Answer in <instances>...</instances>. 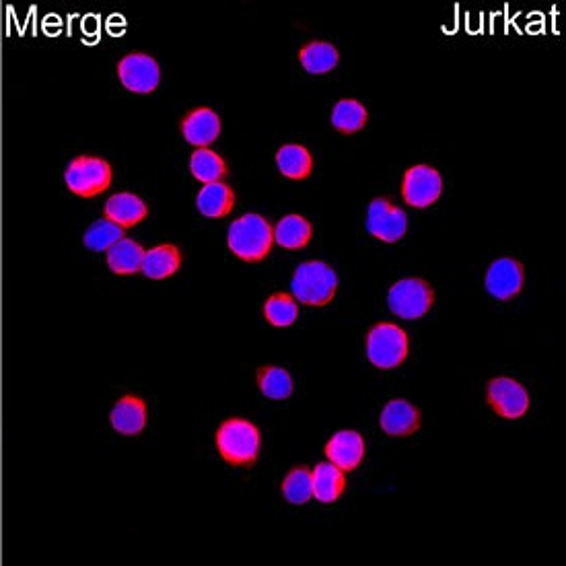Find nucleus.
<instances>
[{"label": "nucleus", "instance_id": "obj_1", "mask_svg": "<svg viewBox=\"0 0 566 566\" xmlns=\"http://www.w3.org/2000/svg\"><path fill=\"white\" fill-rule=\"evenodd\" d=\"M229 250L247 264H260L270 256L274 245V227L256 212L235 219L227 231Z\"/></svg>", "mask_w": 566, "mask_h": 566}, {"label": "nucleus", "instance_id": "obj_2", "mask_svg": "<svg viewBox=\"0 0 566 566\" xmlns=\"http://www.w3.org/2000/svg\"><path fill=\"white\" fill-rule=\"evenodd\" d=\"M217 449L227 464L235 468H252L262 449L260 429L245 418H229L217 431Z\"/></svg>", "mask_w": 566, "mask_h": 566}, {"label": "nucleus", "instance_id": "obj_3", "mask_svg": "<svg viewBox=\"0 0 566 566\" xmlns=\"http://www.w3.org/2000/svg\"><path fill=\"white\" fill-rule=\"evenodd\" d=\"M291 291L297 301L309 307H326L336 297L338 274L322 260L303 262L293 274Z\"/></svg>", "mask_w": 566, "mask_h": 566}, {"label": "nucleus", "instance_id": "obj_4", "mask_svg": "<svg viewBox=\"0 0 566 566\" xmlns=\"http://www.w3.org/2000/svg\"><path fill=\"white\" fill-rule=\"evenodd\" d=\"M114 180L112 165L93 155H79L68 163L64 171V182L68 190L79 198H95L108 192Z\"/></svg>", "mask_w": 566, "mask_h": 566}, {"label": "nucleus", "instance_id": "obj_5", "mask_svg": "<svg viewBox=\"0 0 566 566\" xmlns=\"http://www.w3.org/2000/svg\"><path fill=\"white\" fill-rule=\"evenodd\" d=\"M410 352L408 334L389 322H381L373 326L367 334V359L373 367L381 371H389L400 367Z\"/></svg>", "mask_w": 566, "mask_h": 566}, {"label": "nucleus", "instance_id": "obj_6", "mask_svg": "<svg viewBox=\"0 0 566 566\" xmlns=\"http://www.w3.org/2000/svg\"><path fill=\"white\" fill-rule=\"evenodd\" d=\"M435 305V291L424 278H402L387 291V307L402 320H420Z\"/></svg>", "mask_w": 566, "mask_h": 566}, {"label": "nucleus", "instance_id": "obj_7", "mask_svg": "<svg viewBox=\"0 0 566 566\" xmlns=\"http://www.w3.org/2000/svg\"><path fill=\"white\" fill-rule=\"evenodd\" d=\"M118 77L124 89L138 95H149L161 83V66L149 54L130 52L118 62Z\"/></svg>", "mask_w": 566, "mask_h": 566}, {"label": "nucleus", "instance_id": "obj_8", "mask_svg": "<svg viewBox=\"0 0 566 566\" xmlns=\"http://www.w3.org/2000/svg\"><path fill=\"white\" fill-rule=\"evenodd\" d=\"M367 231L383 243H398L408 231L406 212L400 206L392 204V200L379 196L369 204Z\"/></svg>", "mask_w": 566, "mask_h": 566}, {"label": "nucleus", "instance_id": "obj_9", "mask_svg": "<svg viewBox=\"0 0 566 566\" xmlns=\"http://www.w3.org/2000/svg\"><path fill=\"white\" fill-rule=\"evenodd\" d=\"M486 402L505 420H519L529 410L527 389L511 377H494L486 385Z\"/></svg>", "mask_w": 566, "mask_h": 566}, {"label": "nucleus", "instance_id": "obj_10", "mask_svg": "<svg viewBox=\"0 0 566 566\" xmlns=\"http://www.w3.org/2000/svg\"><path fill=\"white\" fill-rule=\"evenodd\" d=\"M443 194L441 173L431 165H414L404 173L402 198L408 206L429 208Z\"/></svg>", "mask_w": 566, "mask_h": 566}, {"label": "nucleus", "instance_id": "obj_11", "mask_svg": "<svg viewBox=\"0 0 566 566\" xmlns=\"http://www.w3.org/2000/svg\"><path fill=\"white\" fill-rule=\"evenodd\" d=\"M525 282V268L515 258H499L494 260L488 270L484 285L490 297L497 301H511L515 299Z\"/></svg>", "mask_w": 566, "mask_h": 566}, {"label": "nucleus", "instance_id": "obj_12", "mask_svg": "<svg viewBox=\"0 0 566 566\" xmlns=\"http://www.w3.org/2000/svg\"><path fill=\"white\" fill-rule=\"evenodd\" d=\"M186 143L196 149H208L221 136V118L210 108L188 112L180 124Z\"/></svg>", "mask_w": 566, "mask_h": 566}, {"label": "nucleus", "instance_id": "obj_13", "mask_svg": "<svg viewBox=\"0 0 566 566\" xmlns=\"http://www.w3.org/2000/svg\"><path fill=\"white\" fill-rule=\"evenodd\" d=\"M326 457L342 472H355L365 459V439L357 431H338L326 443Z\"/></svg>", "mask_w": 566, "mask_h": 566}, {"label": "nucleus", "instance_id": "obj_14", "mask_svg": "<svg viewBox=\"0 0 566 566\" xmlns=\"http://www.w3.org/2000/svg\"><path fill=\"white\" fill-rule=\"evenodd\" d=\"M147 418H149V410L145 400L132 394L122 396L110 412V424L116 433L124 437H136L143 433L147 427Z\"/></svg>", "mask_w": 566, "mask_h": 566}, {"label": "nucleus", "instance_id": "obj_15", "mask_svg": "<svg viewBox=\"0 0 566 566\" xmlns=\"http://www.w3.org/2000/svg\"><path fill=\"white\" fill-rule=\"evenodd\" d=\"M147 217H149L147 202L132 192L114 194L103 206V219L112 221L120 229H132L143 223Z\"/></svg>", "mask_w": 566, "mask_h": 566}, {"label": "nucleus", "instance_id": "obj_16", "mask_svg": "<svg viewBox=\"0 0 566 566\" xmlns=\"http://www.w3.org/2000/svg\"><path fill=\"white\" fill-rule=\"evenodd\" d=\"M379 424L389 437H410L420 429V410L406 400H392L381 410Z\"/></svg>", "mask_w": 566, "mask_h": 566}, {"label": "nucleus", "instance_id": "obj_17", "mask_svg": "<svg viewBox=\"0 0 566 566\" xmlns=\"http://www.w3.org/2000/svg\"><path fill=\"white\" fill-rule=\"evenodd\" d=\"M196 208L206 219H225L235 208V192L225 182L206 184L196 196Z\"/></svg>", "mask_w": 566, "mask_h": 566}, {"label": "nucleus", "instance_id": "obj_18", "mask_svg": "<svg viewBox=\"0 0 566 566\" xmlns=\"http://www.w3.org/2000/svg\"><path fill=\"white\" fill-rule=\"evenodd\" d=\"M180 268H182L180 247L173 243H161L145 252L143 268H140V272L151 280H165L178 272Z\"/></svg>", "mask_w": 566, "mask_h": 566}, {"label": "nucleus", "instance_id": "obj_19", "mask_svg": "<svg viewBox=\"0 0 566 566\" xmlns=\"http://www.w3.org/2000/svg\"><path fill=\"white\" fill-rule=\"evenodd\" d=\"M311 484H313V499L324 505H332L346 490V472H342L332 462L317 464L311 474Z\"/></svg>", "mask_w": 566, "mask_h": 566}, {"label": "nucleus", "instance_id": "obj_20", "mask_svg": "<svg viewBox=\"0 0 566 566\" xmlns=\"http://www.w3.org/2000/svg\"><path fill=\"white\" fill-rule=\"evenodd\" d=\"M311 237H313V225L301 215H287L274 227V243L285 247L289 252L303 250V247L309 245Z\"/></svg>", "mask_w": 566, "mask_h": 566}, {"label": "nucleus", "instance_id": "obj_21", "mask_svg": "<svg viewBox=\"0 0 566 566\" xmlns=\"http://www.w3.org/2000/svg\"><path fill=\"white\" fill-rule=\"evenodd\" d=\"M145 252L147 250L138 241L124 237L108 250V266L114 274L120 276L136 274L140 272V268H143Z\"/></svg>", "mask_w": 566, "mask_h": 566}, {"label": "nucleus", "instance_id": "obj_22", "mask_svg": "<svg viewBox=\"0 0 566 566\" xmlns=\"http://www.w3.org/2000/svg\"><path fill=\"white\" fill-rule=\"evenodd\" d=\"M276 165L285 178L301 182L313 171V155L303 145H285L276 151Z\"/></svg>", "mask_w": 566, "mask_h": 566}, {"label": "nucleus", "instance_id": "obj_23", "mask_svg": "<svg viewBox=\"0 0 566 566\" xmlns=\"http://www.w3.org/2000/svg\"><path fill=\"white\" fill-rule=\"evenodd\" d=\"M367 108L357 99H340L332 110V128L340 134H357L367 126Z\"/></svg>", "mask_w": 566, "mask_h": 566}, {"label": "nucleus", "instance_id": "obj_24", "mask_svg": "<svg viewBox=\"0 0 566 566\" xmlns=\"http://www.w3.org/2000/svg\"><path fill=\"white\" fill-rule=\"evenodd\" d=\"M190 173L198 182L206 186V184L223 182L229 175V169L219 153H215L212 149H196L190 157Z\"/></svg>", "mask_w": 566, "mask_h": 566}, {"label": "nucleus", "instance_id": "obj_25", "mask_svg": "<svg viewBox=\"0 0 566 566\" xmlns=\"http://www.w3.org/2000/svg\"><path fill=\"white\" fill-rule=\"evenodd\" d=\"M299 60L309 75H324L338 66L340 54L330 42H311L301 48Z\"/></svg>", "mask_w": 566, "mask_h": 566}, {"label": "nucleus", "instance_id": "obj_26", "mask_svg": "<svg viewBox=\"0 0 566 566\" xmlns=\"http://www.w3.org/2000/svg\"><path fill=\"white\" fill-rule=\"evenodd\" d=\"M258 387L260 392L268 398V400H289L293 396V377L287 369L282 367H274V365H266L258 369Z\"/></svg>", "mask_w": 566, "mask_h": 566}, {"label": "nucleus", "instance_id": "obj_27", "mask_svg": "<svg viewBox=\"0 0 566 566\" xmlns=\"http://www.w3.org/2000/svg\"><path fill=\"white\" fill-rule=\"evenodd\" d=\"M266 322L274 328H289L297 322L299 305L289 293H272L264 303Z\"/></svg>", "mask_w": 566, "mask_h": 566}, {"label": "nucleus", "instance_id": "obj_28", "mask_svg": "<svg viewBox=\"0 0 566 566\" xmlns=\"http://www.w3.org/2000/svg\"><path fill=\"white\" fill-rule=\"evenodd\" d=\"M120 239H124V229L114 225L108 219H99L91 223L83 235V243L91 252H108L112 245H116Z\"/></svg>", "mask_w": 566, "mask_h": 566}, {"label": "nucleus", "instance_id": "obj_29", "mask_svg": "<svg viewBox=\"0 0 566 566\" xmlns=\"http://www.w3.org/2000/svg\"><path fill=\"white\" fill-rule=\"evenodd\" d=\"M282 494H285L287 503L291 505H305L313 499V484H311V472L305 466L293 468L285 480H282Z\"/></svg>", "mask_w": 566, "mask_h": 566}]
</instances>
